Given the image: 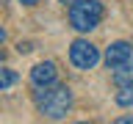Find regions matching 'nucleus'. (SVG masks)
Segmentation results:
<instances>
[{"mask_svg":"<svg viewBox=\"0 0 133 124\" xmlns=\"http://www.w3.org/2000/svg\"><path fill=\"white\" fill-rule=\"evenodd\" d=\"M69 61H72V66H78V69H94L100 61V50L91 44V41L86 39H78L72 41V47H69Z\"/></svg>","mask_w":133,"mask_h":124,"instance_id":"nucleus-3","label":"nucleus"},{"mask_svg":"<svg viewBox=\"0 0 133 124\" xmlns=\"http://www.w3.org/2000/svg\"><path fill=\"white\" fill-rule=\"evenodd\" d=\"M19 3H25V6H33V3H39V0H19Z\"/></svg>","mask_w":133,"mask_h":124,"instance_id":"nucleus-10","label":"nucleus"},{"mask_svg":"<svg viewBox=\"0 0 133 124\" xmlns=\"http://www.w3.org/2000/svg\"><path fill=\"white\" fill-rule=\"evenodd\" d=\"M14 80H17V74L11 72V69H0V91H8L11 86H14Z\"/></svg>","mask_w":133,"mask_h":124,"instance_id":"nucleus-8","label":"nucleus"},{"mask_svg":"<svg viewBox=\"0 0 133 124\" xmlns=\"http://www.w3.org/2000/svg\"><path fill=\"white\" fill-rule=\"evenodd\" d=\"M119 124H133V116H122V119H119Z\"/></svg>","mask_w":133,"mask_h":124,"instance_id":"nucleus-9","label":"nucleus"},{"mask_svg":"<svg viewBox=\"0 0 133 124\" xmlns=\"http://www.w3.org/2000/svg\"><path fill=\"white\" fill-rule=\"evenodd\" d=\"M58 80V69L53 61H42V64H36L31 69V83L36 86V88H42V86H53V83Z\"/></svg>","mask_w":133,"mask_h":124,"instance_id":"nucleus-5","label":"nucleus"},{"mask_svg":"<svg viewBox=\"0 0 133 124\" xmlns=\"http://www.w3.org/2000/svg\"><path fill=\"white\" fill-rule=\"evenodd\" d=\"M114 80L119 83V86H125V83L133 80V64H130V61H128V64H122V66L114 72Z\"/></svg>","mask_w":133,"mask_h":124,"instance_id":"nucleus-7","label":"nucleus"},{"mask_svg":"<svg viewBox=\"0 0 133 124\" xmlns=\"http://www.w3.org/2000/svg\"><path fill=\"white\" fill-rule=\"evenodd\" d=\"M130 58H133V47H130V41H114V44L105 50V64L111 66V69H119V66L128 64Z\"/></svg>","mask_w":133,"mask_h":124,"instance_id":"nucleus-4","label":"nucleus"},{"mask_svg":"<svg viewBox=\"0 0 133 124\" xmlns=\"http://www.w3.org/2000/svg\"><path fill=\"white\" fill-rule=\"evenodd\" d=\"M33 102L39 107L42 116L47 119H64L72 107V91L66 86H42L33 94Z\"/></svg>","mask_w":133,"mask_h":124,"instance_id":"nucleus-1","label":"nucleus"},{"mask_svg":"<svg viewBox=\"0 0 133 124\" xmlns=\"http://www.w3.org/2000/svg\"><path fill=\"white\" fill-rule=\"evenodd\" d=\"M116 105L133 107V80L125 83V86H119V91H116Z\"/></svg>","mask_w":133,"mask_h":124,"instance_id":"nucleus-6","label":"nucleus"},{"mask_svg":"<svg viewBox=\"0 0 133 124\" xmlns=\"http://www.w3.org/2000/svg\"><path fill=\"white\" fill-rule=\"evenodd\" d=\"M105 17V8L100 0H75L69 6V25L81 33H89L91 28H97Z\"/></svg>","mask_w":133,"mask_h":124,"instance_id":"nucleus-2","label":"nucleus"}]
</instances>
